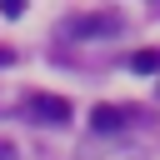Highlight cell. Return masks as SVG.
<instances>
[{
  "instance_id": "obj_1",
  "label": "cell",
  "mask_w": 160,
  "mask_h": 160,
  "mask_svg": "<svg viewBox=\"0 0 160 160\" xmlns=\"http://www.w3.org/2000/svg\"><path fill=\"white\" fill-rule=\"evenodd\" d=\"M120 30V15L115 10H90V15H75L70 25H65V35L70 40H90V35H115Z\"/></svg>"
},
{
  "instance_id": "obj_2",
  "label": "cell",
  "mask_w": 160,
  "mask_h": 160,
  "mask_svg": "<svg viewBox=\"0 0 160 160\" xmlns=\"http://www.w3.org/2000/svg\"><path fill=\"white\" fill-rule=\"evenodd\" d=\"M25 110H30V120H40V125H65V120L75 115L65 95H30Z\"/></svg>"
},
{
  "instance_id": "obj_3",
  "label": "cell",
  "mask_w": 160,
  "mask_h": 160,
  "mask_svg": "<svg viewBox=\"0 0 160 160\" xmlns=\"http://www.w3.org/2000/svg\"><path fill=\"white\" fill-rule=\"evenodd\" d=\"M130 120H145V115H135V110H120V105H95L90 110V130H125Z\"/></svg>"
},
{
  "instance_id": "obj_4",
  "label": "cell",
  "mask_w": 160,
  "mask_h": 160,
  "mask_svg": "<svg viewBox=\"0 0 160 160\" xmlns=\"http://www.w3.org/2000/svg\"><path fill=\"white\" fill-rule=\"evenodd\" d=\"M130 70H135V75H155V70H160V45L135 50V55H130Z\"/></svg>"
},
{
  "instance_id": "obj_5",
  "label": "cell",
  "mask_w": 160,
  "mask_h": 160,
  "mask_svg": "<svg viewBox=\"0 0 160 160\" xmlns=\"http://www.w3.org/2000/svg\"><path fill=\"white\" fill-rule=\"evenodd\" d=\"M0 15H5V20H20V15H25V0H5Z\"/></svg>"
},
{
  "instance_id": "obj_6",
  "label": "cell",
  "mask_w": 160,
  "mask_h": 160,
  "mask_svg": "<svg viewBox=\"0 0 160 160\" xmlns=\"http://www.w3.org/2000/svg\"><path fill=\"white\" fill-rule=\"evenodd\" d=\"M5 65H15V50H10V45H0V70H5Z\"/></svg>"
},
{
  "instance_id": "obj_7",
  "label": "cell",
  "mask_w": 160,
  "mask_h": 160,
  "mask_svg": "<svg viewBox=\"0 0 160 160\" xmlns=\"http://www.w3.org/2000/svg\"><path fill=\"white\" fill-rule=\"evenodd\" d=\"M0 160H15V145L10 140H0Z\"/></svg>"
}]
</instances>
